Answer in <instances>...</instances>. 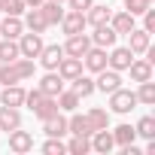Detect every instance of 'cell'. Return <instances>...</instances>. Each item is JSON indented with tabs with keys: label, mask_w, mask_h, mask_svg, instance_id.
<instances>
[{
	"label": "cell",
	"mask_w": 155,
	"mask_h": 155,
	"mask_svg": "<svg viewBox=\"0 0 155 155\" xmlns=\"http://www.w3.org/2000/svg\"><path fill=\"white\" fill-rule=\"evenodd\" d=\"M43 46H46V43H43V37H40V34H34V31H31V34H21V40H18V52H21V58H31V61H34V58H40Z\"/></svg>",
	"instance_id": "2"
},
{
	"label": "cell",
	"mask_w": 155,
	"mask_h": 155,
	"mask_svg": "<svg viewBox=\"0 0 155 155\" xmlns=\"http://www.w3.org/2000/svg\"><path fill=\"white\" fill-rule=\"evenodd\" d=\"M21 128V116H18V107H0V131H15Z\"/></svg>",
	"instance_id": "14"
},
{
	"label": "cell",
	"mask_w": 155,
	"mask_h": 155,
	"mask_svg": "<svg viewBox=\"0 0 155 155\" xmlns=\"http://www.w3.org/2000/svg\"><path fill=\"white\" fill-rule=\"evenodd\" d=\"M25 6H28V9H34V6H43V0H25Z\"/></svg>",
	"instance_id": "42"
},
{
	"label": "cell",
	"mask_w": 155,
	"mask_h": 155,
	"mask_svg": "<svg viewBox=\"0 0 155 155\" xmlns=\"http://www.w3.org/2000/svg\"><path fill=\"white\" fill-rule=\"evenodd\" d=\"M94 88H101L104 94H110V91L122 88V76H119V70H113V67L107 70V67H104V70L97 73V79H94Z\"/></svg>",
	"instance_id": "4"
},
{
	"label": "cell",
	"mask_w": 155,
	"mask_h": 155,
	"mask_svg": "<svg viewBox=\"0 0 155 155\" xmlns=\"http://www.w3.org/2000/svg\"><path fill=\"white\" fill-rule=\"evenodd\" d=\"M15 58H21V52H18V43L3 37V43H0V61H3V64H12Z\"/></svg>",
	"instance_id": "26"
},
{
	"label": "cell",
	"mask_w": 155,
	"mask_h": 155,
	"mask_svg": "<svg viewBox=\"0 0 155 155\" xmlns=\"http://www.w3.org/2000/svg\"><path fill=\"white\" fill-rule=\"evenodd\" d=\"M61 28H64V34H67V37H73V34H82V31H85V12H76V9L64 12V18H61Z\"/></svg>",
	"instance_id": "6"
},
{
	"label": "cell",
	"mask_w": 155,
	"mask_h": 155,
	"mask_svg": "<svg viewBox=\"0 0 155 155\" xmlns=\"http://www.w3.org/2000/svg\"><path fill=\"white\" fill-rule=\"evenodd\" d=\"M143 15H146V21H143V31H146V34H155V9L149 6Z\"/></svg>",
	"instance_id": "40"
},
{
	"label": "cell",
	"mask_w": 155,
	"mask_h": 155,
	"mask_svg": "<svg viewBox=\"0 0 155 155\" xmlns=\"http://www.w3.org/2000/svg\"><path fill=\"white\" fill-rule=\"evenodd\" d=\"M88 49H91V37L88 34H73L64 43V55H70V58H82Z\"/></svg>",
	"instance_id": "3"
},
{
	"label": "cell",
	"mask_w": 155,
	"mask_h": 155,
	"mask_svg": "<svg viewBox=\"0 0 155 155\" xmlns=\"http://www.w3.org/2000/svg\"><path fill=\"white\" fill-rule=\"evenodd\" d=\"M73 82V91L79 94V97H88V94H94V79H88V76H76V79H70Z\"/></svg>",
	"instance_id": "29"
},
{
	"label": "cell",
	"mask_w": 155,
	"mask_h": 155,
	"mask_svg": "<svg viewBox=\"0 0 155 155\" xmlns=\"http://www.w3.org/2000/svg\"><path fill=\"white\" fill-rule=\"evenodd\" d=\"M46 97H58V91L64 88V79H61V76L55 73V70H49L46 76H43V79H40V85H37Z\"/></svg>",
	"instance_id": "10"
},
{
	"label": "cell",
	"mask_w": 155,
	"mask_h": 155,
	"mask_svg": "<svg viewBox=\"0 0 155 155\" xmlns=\"http://www.w3.org/2000/svg\"><path fill=\"white\" fill-rule=\"evenodd\" d=\"M110 15H113V9L110 6H88L85 9V25H91V28H97V25H110Z\"/></svg>",
	"instance_id": "16"
},
{
	"label": "cell",
	"mask_w": 155,
	"mask_h": 155,
	"mask_svg": "<svg viewBox=\"0 0 155 155\" xmlns=\"http://www.w3.org/2000/svg\"><path fill=\"white\" fill-rule=\"evenodd\" d=\"M82 61H85V67H88L91 73H101V70L107 67V49H101V46H91V49L82 55Z\"/></svg>",
	"instance_id": "9"
},
{
	"label": "cell",
	"mask_w": 155,
	"mask_h": 155,
	"mask_svg": "<svg viewBox=\"0 0 155 155\" xmlns=\"http://www.w3.org/2000/svg\"><path fill=\"white\" fill-rule=\"evenodd\" d=\"M43 131H46L49 137H64V134H67V119L58 113V116H52V119L43 122Z\"/></svg>",
	"instance_id": "23"
},
{
	"label": "cell",
	"mask_w": 155,
	"mask_h": 155,
	"mask_svg": "<svg viewBox=\"0 0 155 155\" xmlns=\"http://www.w3.org/2000/svg\"><path fill=\"white\" fill-rule=\"evenodd\" d=\"M88 125H91V131H101V128H110V113L107 110H101V107H94L88 116Z\"/></svg>",
	"instance_id": "28"
},
{
	"label": "cell",
	"mask_w": 155,
	"mask_h": 155,
	"mask_svg": "<svg viewBox=\"0 0 155 155\" xmlns=\"http://www.w3.org/2000/svg\"><path fill=\"white\" fill-rule=\"evenodd\" d=\"M25 28H28V31H34V34H43V31L49 28V21H46V15H43V9H40V6L28 9V15H25Z\"/></svg>",
	"instance_id": "17"
},
{
	"label": "cell",
	"mask_w": 155,
	"mask_h": 155,
	"mask_svg": "<svg viewBox=\"0 0 155 155\" xmlns=\"http://www.w3.org/2000/svg\"><path fill=\"white\" fill-rule=\"evenodd\" d=\"M43 97H46V94H43L40 88H34V91H25V104H28L31 110H34V107H37V104L43 101Z\"/></svg>",
	"instance_id": "39"
},
{
	"label": "cell",
	"mask_w": 155,
	"mask_h": 155,
	"mask_svg": "<svg viewBox=\"0 0 155 155\" xmlns=\"http://www.w3.org/2000/svg\"><path fill=\"white\" fill-rule=\"evenodd\" d=\"M79 73H82V58H70V55H64V58H61V64H58V76H61L64 82L76 79Z\"/></svg>",
	"instance_id": "7"
},
{
	"label": "cell",
	"mask_w": 155,
	"mask_h": 155,
	"mask_svg": "<svg viewBox=\"0 0 155 155\" xmlns=\"http://www.w3.org/2000/svg\"><path fill=\"white\" fill-rule=\"evenodd\" d=\"M134 137H137V131H134L131 125H119V128L113 131V140H116L119 146H128V143H134Z\"/></svg>",
	"instance_id": "32"
},
{
	"label": "cell",
	"mask_w": 155,
	"mask_h": 155,
	"mask_svg": "<svg viewBox=\"0 0 155 155\" xmlns=\"http://www.w3.org/2000/svg\"><path fill=\"white\" fill-rule=\"evenodd\" d=\"M3 3H6V0H0V12H3Z\"/></svg>",
	"instance_id": "43"
},
{
	"label": "cell",
	"mask_w": 155,
	"mask_h": 155,
	"mask_svg": "<svg viewBox=\"0 0 155 155\" xmlns=\"http://www.w3.org/2000/svg\"><path fill=\"white\" fill-rule=\"evenodd\" d=\"M137 107V94L134 91H128V88H116V91H110V110L113 113H131Z\"/></svg>",
	"instance_id": "1"
},
{
	"label": "cell",
	"mask_w": 155,
	"mask_h": 155,
	"mask_svg": "<svg viewBox=\"0 0 155 155\" xmlns=\"http://www.w3.org/2000/svg\"><path fill=\"white\" fill-rule=\"evenodd\" d=\"M110 28L116 34H128V31H134V15L131 12H116V15H110Z\"/></svg>",
	"instance_id": "22"
},
{
	"label": "cell",
	"mask_w": 155,
	"mask_h": 155,
	"mask_svg": "<svg viewBox=\"0 0 155 155\" xmlns=\"http://www.w3.org/2000/svg\"><path fill=\"white\" fill-rule=\"evenodd\" d=\"M88 140H91V149H94V152H110V149L116 146V140H113V134H110L107 128L94 131V134H91Z\"/></svg>",
	"instance_id": "20"
},
{
	"label": "cell",
	"mask_w": 155,
	"mask_h": 155,
	"mask_svg": "<svg viewBox=\"0 0 155 155\" xmlns=\"http://www.w3.org/2000/svg\"><path fill=\"white\" fill-rule=\"evenodd\" d=\"M58 3H64V0H58Z\"/></svg>",
	"instance_id": "45"
},
{
	"label": "cell",
	"mask_w": 155,
	"mask_h": 155,
	"mask_svg": "<svg viewBox=\"0 0 155 155\" xmlns=\"http://www.w3.org/2000/svg\"><path fill=\"white\" fill-rule=\"evenodd\" d=\"M28 6H25V0H6V3H3V12L6 15H21Z\"/></svg>",
	"instance_id": "38"
},
{
	"label": "cell",
	"mask_w": 155,
	"mask_h": 155,
	"mask_svg": "<svg viewBox=\"0 0 155 155\" xmlns=\"http://www.w3.org/2000/svg\"><path fill=\"white\" fill-rule=\"evenodd\" d=\"M61 58H64V46H43V52H40V64L46 70H58Z\"/></svg>",
	"instance_id": "12"
},
{
	"label": "cell",
	"mask_w": 155,
	"mask_h": 155,
	"mask_svg": "<svg viewBox=\"0 0 155 155\" xmlns=\"http://www.w3.org/2000/svg\"><path fill=\"white\" fill-rule=\"evenodd\" d=\"M91 3H94V0H67V6H70V9H76V12H85Z\"/></svg>",
	"instance_id": "41"
},
{
	"label": "cell",
	"mask_w": 155,
	"mask_h": 155,
	"mask_svg": "<svg viewBox=\"0 0 155 155\" xmlns=\"http://www.w3.org/2000/svg\"><path fill=\"white\" fill-rule=\"evenodd\" d=\"M25 34V21L21 15H6L3 21H0V37H6V40H15Z\"/></svg>",
	"instance_id": "11"
},
{
	"label": "cell",
	"mask_w": 155,
	"mask_h": 155,
	"mask_svg": "<svg viewBox=\"0 0 155 155\" xmlns=\"http://www.w3.org/2000/svg\"><path fill=\"white\" fill-rule=\"evenodd\" d=\"M9 149L18 152V155H21V152H31V149H34V137H31L28 131H18V128H15V131H9Z\"/></svg>",
	"instance_id": "13"
},
{
	"label": "cell",
	"mask_w": 155,
	"mask_h": 155,
	"mask_svg": "<svg viewBox=\"0 0 155 155\" xmlns=\"http://www.w3.org/2000/svg\"><path fill=\"white\" fill-rule=\"evenodd\" d=\"M67 134H73V137H91L94 131H91V125H88L85 116H70L67 119Z\"/></svg>",
	"instance_id": "19"
},
{
	"label": "cell",
	"mask_w": 155,
	"mask_h": 155,
	"mask_svg": "<svg viewBox=\"0 0 155 155\" xmlns=\"http://www.w3.org/2000/svg\"><path fill=\"white\" fill-rule=\"evenodd\" d=\"M43 152H46V155H61V152H67V149H64L61 137H49V140L43 143Z\"/></svg>",
	"instance_id": "36"
},
{
	"label": "cell",
	"mask_w": 155,
	"mask_h": 155,
	"mask_svg": "<svg viewBox=\"0 0 155 155\" xmlns=\"http://www.w3.org/2000/svg\"><path fill=\"white\" fill-rule=\"evenodd\" d=\"M64 149H67L70 155H85V152H91V140H88V137H73Z\"/></svg>",
	"instance_id": "31"
},
{
	"label": "cell",
	"mask_w": 155,
	"mask_h": 155,
	"mask_svg": "<svg viewBox=\"0 0 155 155\" xmlns=\"http://www.w3.org/2000/svg\"><path fill=\"white\" fill-rule=\"evenodd\" d=\"M128 70H131V79L134 82H146V79H152V61H131L128 64Z\"/></svg>",
	"instance_id": "21"
},
{
	"label": "cell",
	"mask_w": 155,
	"mask_h": 155,
	"mask_svg": "<svg viewBox=\"0 0 155 155\" xmlns=\"http://www.w3.org/2000/svg\"><path fill=\"white\" fill-rule=\"evenodd\" d=\"M134 94H137V104H146V107H152V104H155V85H152V79L140 82V91H134Z\"/></svg>",
	"instance_id": "30"
},
{
	"label": "cell",
	"mask_w": 155,
	"mask_h": 155,
	"mask_svg": "<svg viewBox=\"0 0 155 155\" xmlns=\"http://www.w3.org/2000/svg\"><path fill=\"white\" fill-rule=\"evenodd\" d=\"M88 37H91V46H101V49H113L116 40H119V34H116L110 25H97L94 34H88Z\"/></svg>",
	"instance_id": "5"
},
{
	"label": "cell",
	"mask_w": 155,
	"mask_h": 155,
	"mask_svg": "<svg viewBox=\"0 0 155 155\" xmlns=\"http://www.w3.org/2000/svg\"><path fill=\"white\" fill-rule=\"evenodd\" d=\"M43 15H46V21L49 25H61V18H64V9H61V3L58 0H43Z\"/></svg>",
	"instance_id": "24"
},
{
	"label": "cell",
	"mask_w": 155,
	"mask_h": 155,
	"mask_svg": "<svg viewBox=\"0 0 155 155\" xmlns=\"http://www.w3.org/2000/svg\"><path fill=\"white\" fill-rule=\"evenodd\" d=\"M0 101H3V107H25V88H21L18 82H15V85H3Z\"/></svg>",
	"instance_id": "15"
},
{
	"label": "cell",
	"mask_w": 155,
	"mask_h": 155,
	"mask_svg": "<svg viewBox=\"0 0 155 155\" xmlns=\"http://www.w3.org/2000/svg\"><path fill=\"white\" fill-rule=\"evenodd\" d=\"M134 131H137L140 137L152 140V137H155V119H152V116H143V119L137 122V128H134Z\"/></svg>",
	"instance_id": "33"
},
{
	"label": "cell",
	"mask_w": 155,
	"mask_h": 155,
	"mask_svg": "<svg viewBox=\"0 0 155 155\" xmlns=\"http://www.w3.org/2000/svg\"><path fill=\"white\" fill-rule=\"evenodd\" d=\"M134 61V52L128 49V46H122V49H113L110 55H107V67H113V70H128V64Z\"/></svg>",
	"instance_id": "8"
},
{
	"label": "cell",
	"mask_w": 155,
	"mask_h": 155,
	"mask_svg": "<svg viewBox=\"0 0 155 155\" xmlns=\"http://www.w3.org/2000/svg\"><path fill=\"white\" fill-rule=\"evenodd\" d=\"M15 82H18L15 64H3V67H0V85H15Z\"/></svg>",
	"instance_id": "35"
},
{
	"label": "cell",
	"mask_w": 155,
	"mask_h": 155,
	"mask_svg": "<svg viewBox=\"0 0 155 155\" xmlns=\"http://www.w3.org/2000/svg\"><path fill=\"white\" fill-rule=\"evenodd\" d=\"M34 113H37V119H52V116H58V101L55 97H43L37 107H34Z\"/></svg>",
	"instance_id": "25"
},
{
	"label": "cell",
	"mask_w": 155,
	"mask_h": 155,
	"mask_svg": "<svg viewBox=\"0 0 155 155\" xmlns=\"http://www.w3.org/2000/svg\"><path fill=\"white\" fill-rule=\"evenodd\" d=\"M146 3H155V0H146Z\"/></svg>",
	"instance_id": "44"
},
{
	"label": "cell",
	"mask_w": 155,
	"mask_h": 155,
	"mask_svg": "<svg viewBox=\"0 0 155 155\" xmlns=\"http://www.w3.org/2000/svg\"><path fill=\"white\" fill-rule=\"evenodd\" d=\"M149 37L152 34H146V31H128V49L134 52V55H143L146 49H149Z\"/></svg>",
	"instance_id": "18"
},
{
	"label": "cell",
	"mask_w": 155,
	"mask_h": 155,
	"mask_svg": "<svg viewBox=\"0 0 155 155\" xmlns=\"http://www.w3.org/2000/svg\"><path fill=\"white\" fill-rule=\"evenodd\" d=\"M55 101H58V110H67V113H73L76 107H79V101H82V97L76 94V91H64V88H61Z\"/></svg>",
	"instance_id": "27"
},
{
	"label": "cell",
	"mask_w": 155,
	"mask_h": 155,
	"mask_svg": "<svg viewBox=\"0 0 155 155\" xmlns=\"http://www.w3.org/2000/svg\"><path fill=\"white\" fill-rule=\"evenodd\" d=\"M15 73H18V79H28V76H34V61L31 58H15Z\"/></svg>",
	"instance_id": "34"
},
{
	"label": "cell",
	"mask_w": 155,
	"mask_h": 155,
	"mask_svg": "<svg viewBox=\"0 0 155 155\" xmlns=\"http://www.w3.org/2000/svg\"><path fill=\"white\" fill-rule=\"evenodd\" d=\"M149 6L152 3H146V0H125V12H131V15H143Z\"/></svg>",
	"instance_id": "37"
}]
</instances>
